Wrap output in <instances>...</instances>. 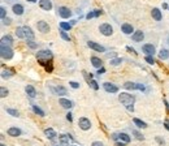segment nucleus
Wrapping results in <instances>:
<instances>
[{"instance_id": "f257e3e1", "label": "nucleus", "mask_w": 169, "mask_h": 146, "mask_svg": "<svg viewBox=\"0 0 169 146\" xmlns=\"http://www.w3.org/2000/svg\"><path fill=\"white\" fill-rule=\"evenodd\" d=\"M118 100L121 102V105H124L125 107L129 110V111H134V107H133V105H134V100L135 98L133 97L131 94H127V93H121L120 95H118Z\"/></svg>"}, {"instance_id": "f03ea898", "label": "nucleus", "mask_w": 169, "mask_h": 146, "mask_svg": "<svg viewBox=\"0 0 169 146\" xmlns=\"http://www.w3.org/2000/svg\"><path fill=\"white\" fill-rule=\"evenodd\" d=\"M37 59H38V61H39L42 65H46L47 63L51 61L52 54H51V51H48V50H43V51H39L37 54Z\"/></svg>"}, {"instance_id": "7ed1b4c3", "label": "nucleus", "mask_w": 169, "mask_h": 146, "mask_svg": "<svg viewBox=\"0 0 169 146\" xmlns=\"http://www.w3.org/2000/svg\"><path fill=\"white\" fill-rule=\"evenodd\" d=\"M0 55H1L3 59L9 60V59L13 58V50L10 48L9 46H4V44H1V47H0Z\"/></svg>"}, {"instance_id": "20e7f679", "label": "nucleus", "mask_w": 169, "mask_h": 146, "mask_svg": "<svg viewBox=\"0 0 169 146\" xmlns=\"http://www.w3.org/2000/svg\"><path fill=\"white\" fill-rule=\"evenodd\" d=\"M99 32L103 35L109 36V35H112V33H113V27L111 26L109 24H102L100 26H99Z\"/></svg>"}, {"instance_id": "39448f33", "label": "nucleus", "mask_w": 169, "mask_h": 146, "mask_svg": "<svg viewBox=\"0 0 169 146\" xmlns=\"http://www.w3.org/2000/svg\"><path fill=\"white\" fill-rule=\"evenodd\" d=\"M78 125L82 131H88V129L91 128V121L87 119V117H79Z\"/></svg>"}, {"instance_id": "423d86ee", "label": "nucleus", "mask_w": 169, "mask_h": 146, "mask_svg": "<svg viewBox=\"0 0 169 146\" xmlns=\"http://www.w3.org/2000/svg\"><path fill=\"white\" fill-rule=\"evenodd\" d=\"M142 52H145L146 56H154L155 54V46L151 43H146L142 46Z\"/></svg>"}, {"instance_id": "0eeeda50", "label": "nucleus", "mask_w": 169, "mask_h": 146, "mask_svg": "<svg viewBox=\"0 0 169 146\" xmlns=\"http://www.w3.org/2000/svg\"><path fill=\"white\" fill-rule=\"evenodd\" d=\"M73 141L74 140L70 134H63V136H60V138H59V142L61 144V146H69Z\"/></svg>"}, {"instance_id": "6e6552de", "label": "nucleus", "mask_w": 169, "mask_h": 146, "mask_svg": "<svg viewBox=\"0 0 169 146\" xmlns=\"http://www.w3.org/2000/svg\"><path fill=\"white\" fill-rule=\"evenodd\" d=\"M87 46L90 47L91 50H94V51H98V52H106V48H104L102 44L96 43V42H92V41H88L87 42Z\"/></svg>"}, {"instance_id": "1a4fd4ad", "label": "nucleus", "mask_w": 169, "mask_h": 146, "mask_svg": "<svg viewBox=\"0 0 169 146\" xmlns=\"http://www.w3.org/2000/svg\"><path fill=\"white\" fill-rule=\"evenodd\" d=\"M37 27H38V30H39L40 33H48L49 32V25L47 24L46 21H38L37 22Z\"/></svg>"}, {"instance_id": "9d476101", "label": "nucleus", "mask_w": 169, "mask_h": 146, "mask_svg": "<svg viewBox=\"0 0 169 146\" xmlns=\"http://www.w3.org/2000/svg\"><path fill=\"white\" fill-rule=\"evenodd\" d=\"M103 88H104V90H106L107 93H111V94H113V93H117L118 91L117 86L113 85V84H111V82H104L103 84Z\"/></svg>"}, {"instance_id": "9b49d317", "label": "nucleus", "mask_w": 169, "mask_h": 146, "mask_svg": "<svg viewBox=\"0 0 169 146\" xmlns=\"http://www.w3.org/2000/svg\"><path fill=\"white\" fill-rule=\"evenodd\" d=\"M143 38H145V33H143L142 30H137V32H134L131 34L133 42H142Z\"/></svg>"}, {"instance_id": "f8f14e48", "label": "nucleus", "mask_w": 169, "mask_h": 146, "mask_svg": "<svg viewBox=\"0 0 169 146\" xmlns=\"http://www.w3.org/2000/svg\"><path fill=\"white\" fill-rule=\"evenodd\" d=\"M59 15H60V17H63V18H69L72 16V12L69 11V8L60 7L59 8Z\"/></svg>"}, {"instance_id": "ddd939ff", "label": "nucleus", "mask_w": 169, "mask_h": 146, "mask_svg": "<svg viewBox=\"0 0 169 146\" xmlns=\"http://www.w3.org/2000/svg\"><path fill=\"white\" fill-rule=\"evenodd\" d=\"M39 7L44 11H51L52 3H51V0H39Z\"/></svg>"}, {"instance_id": "4468645a", "label": "nucleus", "mask_w": 169, "mask_h": 146, "mask_svg": "<svg viewBox=\"0 0 169 146\" xmlns=\"http://www.w3.org/2000/svg\"><path fill=\"white\" fill-rule=\"evenodd\" d=\"M151 15H152V18H154L155 21H161L163 15H161V11H160L159 8H154V9L151 11Z\"/></svg>"}, {"instance_id": "2eb2a0df", "label": "nucleus", "mask_w": 169, "mask_h": 146, "mask_svg": "<svg viewBox=\"0 0 169 146\" xmlns=\"http://www.w3.org/2000/svg\"><path fill=\"white\" fill-rule=\"evenodd\" d=\"M8 136H12V137H17V136H21V129L17 128V127H10L9 129H8Z\"/></svg>"}, {"instance_id": "dca6fc26", "label": "nucleus", "mask_w": 169, "mask_h": 146, "mask_svg": "<svg viewBox=\"0 0 169 146\" xmlns=\"http://www.w3.org/2000/svg\"><path fill=\"white\" fill-rule=\"evenodd\" d=\"M24 32H25V38L27 39V41H34V33H33V30L30 29L29 26H24Z\"/></svg>"}, {"instance_id": "f3484780", "label": "nucleus", "mask_w": 169, "mask_h": 146, "mask_svg": "<svg viewBox=\"0 0 169 146\" xmlns=\"http://www.w3.org/2000/svg\"><path fill=\"white\" fill-rule=\"evenodd\" d=\"M12 11H13L15 15L21 16V15H24L25 8H24V5H21V4H15V5H13V8H12Z\"/></svg>"}, {"instance_id": "a211bd4d", "label": "nucleus", "mask_w": 169, "mask_h": 146, "mask_svg": "<svg viewBox=\"0 0 169 146\" xmlns=\"http://www.w3.org/2000/svg\"><path fill=\"white\" fill-rule=\"evenodd\" d=\"M121 30H122L124 34L129 35L131 34V33H134V29H133V26L130 24H122V26H121Z\"/></svg>"}, {"instance_id": "6ab92c4d", "label": "nucleus", "mask_w": 169, "mask_h": 146, "mask_svg": "<svg viewBox=\"0 0 169 146\" xmlns=\"http://www.w3.org/2000/svg\"><path fill=\"white\" fill-rule=\"evenodd\" d=\"M25 91H26V94L29 95L30 98H35V97H37V90H35L34 86H31V85H27L26 88H25Z\"/></svg>"}, {"instance_id": "aec40b11", "label": "nucleus", "mask_w": 169, "mask_h": 146, "mask_svg": "<svg viewBox=\"0 0 169 146\" xmlns=\"http://www.w3.org/2000/svg\"><path fill=\"white\" fill-rule=\"evenodd\" d=\"M91 64H92V67H95V68H98V69H100L102 65H103L102 60L99 58H96V56H91Z\"/></svg>"}, {"instance_id": "412c9836", "label": "nucleus", "mask_w": 169, "mask_h": 146, "mask_svg": "<svg viewBox=\"0 0 169 146\" xmlns=\"http://www.w3.org/2000/svg\"><path fill=\"white\" fill-rule=\"evenodd\" d=\"M59 103L63 106L64 108H66V110L73 107V102H72V100H68V99H64V98H61V99L59 100Z\"/></svg>"}, {"instance_id": "4be33fe9", "label": "nucleus", "mask_w": 169, "mask_h": 146, "mask_svg": "<svg viewBox=\"0 0 169 146\" xmlns=\"http://www.w3.org/2000/svg\"><path fill=\"white\" fill-rule=\"evenodd\" d=\"M44 134H46L47 138H49V140H54L55 137L57 136V133H56V132H55L52 128H47L46 131H44Z\"/></svg>"}, {"instance_id": "5701e85b", "label": "nucleus", "mask_w": 169, "mask_h": 146, "mask_svg": "<svg viewBox=\"0 0 169 146\" xmlns=\"http://www.w3.org/2000/svg\"><path fill=\"white\" fill-rule=\"evenodd\" d=\"M124 88L126 89V90H138V84L135 82H125L124 84Z\"/></svg>"}, {"instance_id": "b1692460", "label": "nucleus", "mask_w": 169, "mask_h": 146, "mask_svg": "<svg viewBox=\"0 0 169 146\" xmlns=\"http://www.w3.org/2000/svg\"><path fill=\"white\" fill-rule=\"evenodd\" d=\"M13 43V39H12V36L10 35H5V36H3L1 38V44H4V46H9L10 47V44Z\"/></svg>"}, {"instance_id": "393cba45", "label": "nucleus", "mask_w": 169, "mask_h": 146, "mask_svg": "<svg viewBox=\"0 0 169 146\" xmlns=\"http://www.w3.org/2000/svg\"><path fill=\"white\" fill-rule=\"evenodd\" d=\"M159 58L161 59V60H167V59H169V50L161 48L160 52H159Z\"/></svg>"}, {"instance_id": "a878e982", "label": "nucleus", "mask_w": 169, "mask_h": 146, "mask_svg": "<svg viewBox=\"0 0 169 146\" xmlns=\"http://www.w3.org/2000/svg\"><path fill=\"white\" fill-rule=\"evenodd\" d=\"M54 91L56 93L57 95H66L68 94V91H66V89L64 88V86H56V88L54 89Z\"/></svg>"}, {"instance_id": "bb28decb", "label": "nucleus", "mask_w": 169, "mask_h": 146, "mask_svg": "<svg viewBox=\"0 0 169 146\" xmlns=\"http://www.w3.org/2000/svg\"><path fill=\"white\" fill-rule=\"evenodd\" d=\"M118 140L121 142H125V144H129L130 142V136L126 133H118Z\"/></svg>"}, {"instance_id": "cd10ccee", "label": "nucleus", "mask_w": 169, "mask_h": 146, "mask_svg": "<svg viewBox=\"0 0 169 146\" xmlns=\"http://www.w3.org/2000/svg\"><path fill=\"white\" fill-rule=\"evenodd\" d=\"M133 123H134L138 128H147V124H146L145 121H142L140 119H138V117H134V119H133Z\"/></svg>"}, {"instance_id": "c85d7f7f", "label": "nucleus", "mask_w": 169, "mask_h": 146, "mask_svg": "<svg viewBox=\"0 0 169 146\" xmlns=\"http://www.w3.org/2000/svg\"><path fill=\"white\" fill-rule=\"evenodd\" d=\"M102 15V11H94V12H90V13H87L86 15V18L87 20H91V18H94V17H99V16Z\"/></svg>"}, {"instance_id": "c756f323", "label": "nucleus", "mask_w": 169, "mask_h": 146, "mask_svg": "<svg viewBox=\"0 0 169 146\" xmlns=\"http://www.w3.org/2000/svg\"><path fill=\"white\" fill-rule=\"evenodd\" d=\"M16 35L18 36V38H25V32H24V26H18L17 29H16Z\"/></svg>"}, {"instance_id": "7c9ffc66", "label": "nucleus", "mask_w": 169, "mask_h": 146, "mask_svg": "<svg viewBox=\"0 0 169 146\" xmlns=\"http://www.w3.org/2000/svg\"><path fill=\"white\" fill-rule=\"evenodd\" d=\"M122 63V59L121 58H116V59H111V65H113V67H117V65H120V64Z\"/></svg>"}, {"instance_id": "2f4dec72", "label": "nucleus", "mask_w": 169, "mask_h": 146, "mask_svg": "<svg viewBox=\"0 0 169 146\" xmlns=\"http://www.w3.org/2000/svg\"><path fill=\"white\" fill-rule=\"evenodd\" d=\"M60 27H61V30L66 32V30L72 29V24H69V22H60Z\"/></svg>"}, {"instance_id": "473e14b6", "label": "nucleus", "mask_w": 169, "mask_h": 146, "mask_svg": "<svg viewBox=\"0 0 169 146\" xmlns=\"http://www.w3.org/2000/svg\"><path fill=\"white\" fill-rule=\"evenodd\" d=\"M10 76H13V72L12 71H9V69H3V72H1V77L3 78H9Z\"/></svg>"}, {"instance_id": "72a5a7b5", "label": "nucleus", "mask_w": 169, "mask_h": 146, "mask_svg": "<svg viewBox=\"0 0 169 146\" xmlns=\"http://www.w3.org/2000/svg\"><path fill=\"white\" fill-rule=\"evenodd\" d=\"M7 112L10 115V116H13V117H18V116H20V114H18V111H17V110H13V108H7Z\"/></svg>"}, {"instance_id": "f704fd0d", "label": "nucleus", "mask_w": 169, "mask_h": 146, "mask_svg": "<svg viewBox=\"0 0 169 146\" xmlns=\"http://www.w3.org/2000/svg\"><path fill=\"white\" fill-rule=\"evenodd\" d=\"M33 111H34L37 115H39V116H44V111H43V110H40L38 106H35V105L33 106Z\"/></svg>"}, {"instance_id": "c9c22d12", "label": "nucleus", "mask_w": 169, "mask_h": 146, "mask_svg": "<svg viewBox=\"0 0 169 146\" xmlns=\"http://www.w3.org/2000/svg\"><path fill=\"white\" fill-rule=\"evenodd\" d=\"M8 93H9V91H8V89H5L4 86H1V88H0V97H1V98H5V97H7Z\"/></svg>"}, {"instance_id": "e433bc0d", "label": "nucleus", "mask_w": 169, "mask_h": 146, "mask_svg": "<svg viewBox=\"0 0 169 146\" xmlns=\"http://www.w3.org/2000/svg\"><path fill=\"white\" fill-rule=\"evenodd\" d=\"M60 35H61V38L64 39V41H66V42H70V36H69L68 34H66V33L64 32V30H61V32H60Z\"/></svg>"}, {"instance_id": "4c0bfd02", "label": "nucleus", "mask_w": 169, "mask_h": 146, "mask_svg": "<svg viewBox=\"0 0 169 146\" xmlns=\"http://www.w3.org/2000/svg\"><path fill=\"white\" fill-rule=\"evenodd\" d=\"M90 86L94 89V90H98V89H99V85H98V82H96L95 80H90Z\"/></svg>"}, {"instance_id": "58836bf2", "label": "nucleus", "mask_w": 169, "mask_h": 146, "mask_svg": "<svg viewBox=\"0 0 169 146\" xmlns=\"http://www.w3.org/2000/svg\"><path fill=\"white\" fill-rule=\"evenodd\" d=\"M26 43H27V46H29L30 48H33V50H35V48H37V47H38V44H37V43H34V42H33V41H27Z\"/></svg>"}, {"instance_id": "ea45409f", "label": "nucleus", "mask_w": 169, "mask_h": 146, "mask_svg": "<svg viewBox=\"0 0 169 146\" xmlns=\"http://www.w3.org/2000/svg\"><path fill=\"white\" fill-rule=\"evenodd\" d=\"M145 60L147 61L148 64H155V60H154V58H152V56H146Z\"/></svg>"}, {"instance_id": "a19ab883", "label": "nucleus", "mask_w": 169, "mask_h": 146, "mask_svg": "<svg viewBox=\"0 0 169 146\" xmlns=\"http://www.w3.org/2000/svg\"><path fill=\"white\" fill-rule=\"evenodd\" d=\"M69 85H70L73 89H78L79 88V84L76 82V81H70V82H69Z\"/></svg>"}, {"instance_id": "79ce46f5", "label": "nucleus", "mask_w": 169, "mask_h": 146, "mask_svg": "<svg viewBox=\"0 0 169 146\" xmlns=\"http://www.w3.org/2000/svg\"><path fill=\"white\" fill-rule=\"evenodd\" d=\"M0 16H1V20L5 18V8L4 7L0 8Z\"/></svg>"}, {"instance_id": "37998d69", "label": "nucleus", "mask_w": 169, "mask_h": 146, "mask_svg": "<svg viewBox=\"0 0 169 146\" xmlns=\"http://www.w3.org/2000/svg\"><path fill=\"white\" fill-rule=\"evenodd\" d=\"M133 133L135 134V137H137L138 140H143V136H142V134L139 133V132H137V131H133Z\"/></svg>"}, {"instance_id": "c03bdc74", "label": "nucleus", "mask_w": 169, "mask_h": 146, "mask_svg": "<svg viewBox=\"0 0 169 146\" xmlns=\"http://www.w3.org/2000/svg\"><path fill=\"white\" fill-rule=\"evenodd\" d=\"M46 69H47V72H52V69H54V68H52V64H51V61H49V63H48V64H47V65H46Z\"/></svg>"}, {"instance_id": "a18cd8bd", "label": "nucleus", "mask_w": 169, "mask_h": 146, "mask_svg": "<svg viewBox=\"0 0 169 146\" xmlns=\"http://www.w3.org/2000/svg\"><path fill=\"white\" fill-rule=\"evenodd\" d=\"M91 146H104V145H103V142H100V141H94L92 144H91Z\"/></svg>"}, {"instance_id": "49530a36", "label": "nucleus", "mask_w": 169, "mask_h": 146, "mask_svg": "<svg viewBox=\"0 0 169 146\" xmlns=\"http://www.w3.org/2000/svg\"><path fill=\"white\" fill-rule=\"evenodd\" d=\"M3 24H4V25H10V18L5 17L4 20H3Z\"/></svg>"}, {"instance_id": "de8ad7c7", "label": "nucleus", "mask_w": 169, "mask_h": 146, "mask_svg": "<svg viewBox=\"0 0 169 146\" xmlns=\"http://www.w3.org/2000/svg\"><path fill=\"white\" fill-rule=\"evenodd\" d=\"M66 119H68L69 121H73V116H72L70 112H68V114H66Z\"/></svg>"}, {"instance_id": "09e8293b", "label": "nucleus", "mask_w": 169, "mask_h": 146, "mask_svg": "<svg viewBox=\"0 0 169 146\" xmlns=\"http://www.w3.org/2000/svg\"><path fill=\"white\" fill-rule=\"evenodd\" d=\"M104 72H106V69H104V68H103V67H102V68H100V69H99V71H98V74H99V76H100V74H102V73H104Z\"/></svg>"}, {"instance_id": "8fccbe9b", "label": "nucleus", "mask_w": 169, "mask_h": 146, "mask_svg": "<svg viewBox=\"0 0 169 146\" xmlns=\"http://www.w3.org/2000/svg\"><path fill=\"white\" fill-rule=\"evenodd\" d=\"M116 146H125V142H116Z\"/></svg>"}, {"instance_id": "3c124183", "label": "nucleus", "mask_w": 169, "mask_h": 146, "mask_svg": "<svg viewBox=\"0 0 169 146\" xmlns=\"http://www.w3.org/2000/svg\"><path fill=\"white\" fill-rule=\"evenodd\" d=\"M156 140H157V142H159V144H164V141H163L161 138H159V137H156Z\"/></svg>"}, {"instance_id": "603ef678", "label": "nucleus", "mask_w": 169, "mask_h": 146, "mask_svg": "<svg viewBox=\"0 0 169 146\" xmlns=\"http://www.w3.org/2000/svg\"><path fill=\"white\" fill-rule=\"evenodd\" d=\"M107 56H108V58H111V56H116V54H115V52H112V54H107Z\"/></svg>"}, {"instance_id": "864d4df0", "label": "nucleus", "mask_w": 169, "mask_h": 146, "mask_svg": "<svg viewBox=\"0 0 169 146\" xmlns=\"http://www.w3.org/2000/svg\"><path fill=\"white\" fill-rule=\"evenodd\" d=\"M164 125H165V128H167V129H168V131H169V124H168V123H167V121H165V123H164Z\"/></svg>"}, {"instance_id": "5fc2aeb1", "label": "nucleus", "mask_w": 169, "mask_h": 146, "mask_svg": "<svg viewBox=\"0 0 169 146\" xmlns=\"http://www.w3.org/2000/svg\"><path fill=\"white\" fill-rule=\"evenodd\" d=\"M27 1H30V3H35L37 0H27Z\"/></svg>"}, {"instance_id": "6e6d98bb", "label": "nucleus", "mask_w": 169, "mask_h": 146, "mask_svg": "<svg viewBox=\"0 0 169 146\" xmlns=\"http://www.w3.org/2000/svg\"><path fill=\"white\" fill-rule=\"evenodd\" d=\"M0 146H5V145H4V144H1V145H0Z\"/></svg>"}]
</instances>
